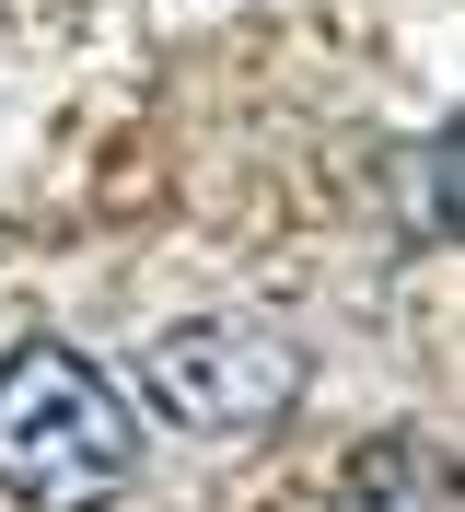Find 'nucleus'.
Instances as JSON below:
<instances>
[{"mask_svg":"<svg viewBox=\"0 0 465 512\" xmlns=\"http://www.w3.org/2000/svg\"><path fill=\"white\" fill-rule=\"evenodd\" d=\"M140 478V419L70 338H24L0 361V501L24 512H105Z\"/></svg>","mask_w":465,"mask_h":512,"instance_id":"1","label":"nucleus"},{"mask_svg":"<svg viewBox=\"0 0 465 512\" xmlns=\"http://www.w3.org/2000/svg\"><path fill=\"white\" fill-rule=\"evenodd\" d=\"M291 384H303V361H291V338H268V326H175V338H152L140 350V396H152L175 431H268L279 408H291Z\"/></svg>","mask_w":465,"mask_h":512,"instance_id":"2","label":"nucleus"}]
</instances>
